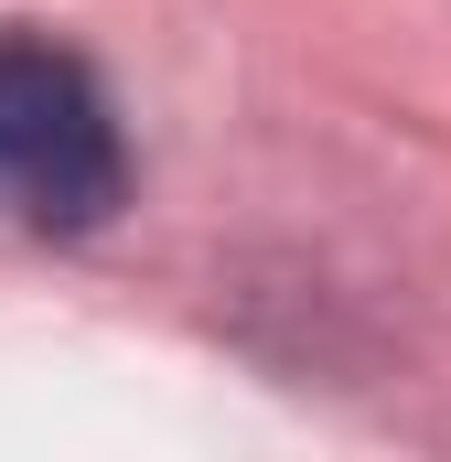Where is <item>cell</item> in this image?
Segmentation results:
<instances>
[{"instance_id":"obj_1","label":"cell","mask_w":451,"mask_h":462,"mask_svg":"<svg viewBox=\"0 0 451 462\" xmlns=\"http://www.w3.org/2000/svg\"><path fill=\"white\" fill-rule=\"evenodd\" d=\"M129 205V140L97 65L54 32L0 22V216L32 236H87Z\"/></svg>"}]
</instances>
